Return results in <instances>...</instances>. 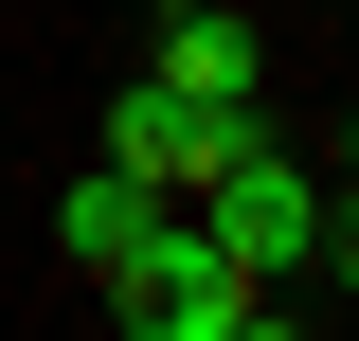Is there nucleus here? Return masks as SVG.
<instances>
[{
  "instance_id": "nucleus-1",
  "label": "nucleus",
  "mask_w": 359,
  "mask_h": 341,
  "mask_svg": "<svg viewBox=\"0 0 359 341\" xmlns=\"http://www.w3.org/2000/svg\"><path fill=\"white\" fill-rule=\"evenodd\" d=\"M108 323H126V341H269V323H306V305H287V288H252V269H233L216 234L162 198L126 252H108Z\"/></svg>"
},
{
  "instance_id": "nucleus-2",
  "label": "nucleus",
  "mask_w": 359,
  "mask_h": 341,
  "mask_svg": "<svg viewBox=\"0 0 359 341\" xmlns=\"http://www.w3.org/2000/svg\"><path fill=\"white\" fill-rule=\"evenodd\" d=\"M180 215H198V234H216V252L252 269V288H287V305H306V252H323V180H306V144H287V126H233V162L198 180Z\"/></svg>"
},
{
  "instance_id": "nucleus-3",
  "label": "nucleus",
  "mask_w": 359,
  "mask_h": 341,
  "mask_svg": "<svg viewBox=\"0 0 359 341\" xmlns=\"http://www.w3.org/2000/svg\"><path fill=\"white\" fill-rule=\"evenodd\" d=\"M233 126H269V108H180V90H162V72H144V90H126V108H108V162H126V180H144V198H198V180H216V162H233Z\"/></svg>"
},
{
  "instance_id": "nucleus-4",
  "label": "nucleus",
  "mask_w": 359,
  "mask_h": 341,
  "mask_svg": "<svg viewBox=\"0 0 359 341\" xmlns=\"http://www.w3.org/2000/svg\"><path fill=\"white\" fill-rule=\"evenodd\" d=\"M162 90L180 108H269V36L233 18V0H180L162 18Z\"/></svg>"
},
{
  "instance_id": "nucleus-5",
  "label": "nucleus",
  "mask_w": 359,
  "mask_h": 341,
  "mask_svg": "<svg viewBox=\"0 0 359 341\" xmlns=\"http://www.w3.org/2000/svg\"><path fill=\"white\" fill-rule=\"evenodd\" d=\"M144 215H162V198H144L126 162H90L72 198H54V252H72V269H108V252H126V234H144Z\"/></svg>"
},
{
  "instance_id": "nucleus-6",
  "label": "nucleus",
  "mask_w": 359,
  "mask_h": 341,
  "mask_svg": "<svg viewBox=\"0 0 359 341\" xmlns=\"http://www.w3.org/2000/svg\"><path fill=\"white\" fill-rule=\"evenodd\" d=\"M144 18H180V0H144Z\"/></svg>"
}]
</instances>
